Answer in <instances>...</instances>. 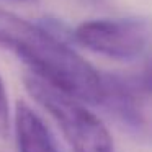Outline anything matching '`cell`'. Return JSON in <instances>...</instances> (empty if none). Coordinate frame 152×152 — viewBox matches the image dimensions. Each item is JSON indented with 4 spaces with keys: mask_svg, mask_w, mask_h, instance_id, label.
<instances>
[{
    "mask_svg": "<svg viewBox=\"0 0 152 152\" xmlns=\"http://www.w3.org/2000/svg\"><path fill=\"white\" fill-rule=\"evenodd\" d=\"M0 48L18 57L28 72L90 105H102L103 75L49 28L0 8Z\"/></svg>",
    "mask_w": 152,
    "mask_h": 152,
    "instance_id": "6da1fadb",
    "label": "cell"
},
{
    "mask_svg": "<svg viewBox=\"0 0 152 152\" xmlns=\"http://www.w3.org/2000/svg\"><path fill=\"white\" fill-rule=\"evenodd\" d=\"M23 83L31 98L57 123L72 152H116L110 131L83 102L31 72L25 74Z\"/></svg>",
    "mask_w": 152,
    "mask_h": 152,
    "instance_id": "7a4b0ae2",
    "label": "cell"
},
{
    "mask_svg": "<svg viewBox=\"0 0 152 152\" xmlns=\"http://www.w3.org/2000/svg\"><path fill=\"white\" fill-rule=\"evenodd\" d=\"M74 39L110 59L131 61L145 51L151 30L141 18H95L77 25Z\"/></svg>",
    "mask_w": 152,
    "mask_h": 152,
    "instance_id": "3957f363",
    "label": "cell"
},
{
    "mask_svg": "<svg viewBox=\"0 0 152 152\" xmlns=\"http://www.w3.org/2000/svg\"><path fill=\"white\" fill-rule=\"evenodd\" d=\"M103 83L102 105L137 132H152V93L144 87L142 80L129 82L103 75Z\"/></svg>",
    "mask_w": 152,
    "mask_h": 152,
    "instance_id": "277c9868",
    "label": "cell"
},
{
    "mask_svg": "<svg viewBox=\"0 0 152 152\" xmlns=\"http://www.w3.org/2000/svg\"><path fill=\"white\" fill-rule=\"evenodd\" d=\"M12 126L18 152H61L48 124L25 102L15 105Z\"/></svg>",
    "mask_w": 152,
    "mask_h": 152,
    "instance_id": "5b68a950",
    "label": "cell"
},
{
    "mask_svg": "<svg viewBox=\"0 0 152 152\" xmlns=\"http://www.w3.org/2000/svg\"><path fill=\"white\" fill-rule=\"evenodd\" d=\"M12 108H10V102H8V95H7V88L5 83L0 77V139L8 137L12 131Z\"/></svg>",
    "mask_w": 152,
    "mask_h": 152,
    "instance_id": "8992f818",
    "label": "cell"
},
{
    "mask_svg": "<svg viewBox=\"0 0 152 152\" xmlns=\"http://www.w3.org/2000/svg\"><path fill=\"white\" fill-rule=\"evenodd\" d=\"M141 80H142V83H144L145 88L152 93V59H151V62L147 64V67H145L144 75L141 77Z\"/></svg>",
    "mask_w": 152,
    "mask_h": 152,
    "instance_id": "52a82bcc",
    "label": "cell"
},
{
    "mask_svg": "<svg viewBox=\"0 0 152 152\" xmlns=\"http://www.w3.org/2000/svg\"><path fill=\"white\" fill-rule=\"evenodd\" d=\"M8 2H18V4H33L36 0H8Z\"/></svg>",
    "mask_w": 152,
    "mask_h": 152,
    "instance_id": "ba28073f",
    "label": "cell"
}]
</instances>
